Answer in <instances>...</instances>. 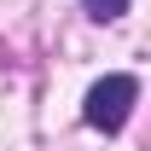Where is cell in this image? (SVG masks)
<instances>
[{"label": "cell", "mask_w": 151, "mask_h": 151, "mask_svg": "<svg viewBox=\"0 0 151 151\" xmlns=\"http://www.w3.org/2000/svg\"><path fill=\"white\" fill-rule=\"evenodd\" d=\"M134 99H139V81H134V76H105V81L87 87L81 116H87V128H99V134H122V122L134 116Z\"/></svg>", "instance_id": "1"}, {"label": "cell", "mask_w": 151, "mask_h": 151, "mask_svg": "<svg viewBox=\"0 0 151 151\" xmlns=\"http://www.w3.org/2000/svg\"><path fill=\"white\" fill-rule=\"evenodd\" d=\"M81 12H87L93 23H116L122 12H128V0H81Z\"/></svg>", "instance_id": "2"}]
</instances>
